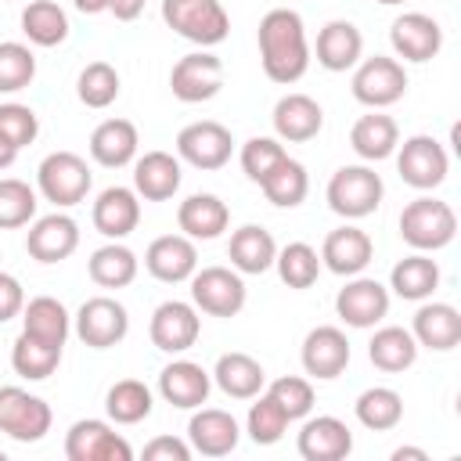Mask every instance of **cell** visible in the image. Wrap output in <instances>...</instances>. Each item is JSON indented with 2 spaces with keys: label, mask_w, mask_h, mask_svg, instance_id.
<instances>
[{
  "label": "cell",
  "mask_w": 461,
  "mask_h": 461,
  "mask_svg": "<svg viewBox=\"0 0 461 461\" xmlns=\"http://www.w3.org/2000/svg\"><path fill=\"white\" fill-rule=\"evenodd\" d=\"M259 61L267 79L274 83H295L310 68V43L303 14L292 7H274L259 18Z\"/></svg>",
  "instance_id": "1"
},
{
  "label": "cell",
  "mask_w": 461,
  "mask_h": 461,
  "mask_svg": "<svg viewBox=\"0 0 461 461\" xmlns=\"http://www.w3.org/2000/svg\"><path fill=\"white\" fill-rule=\"evenodd\" d=\"M457 234V216L447 202L439 198H414L403 205L400 212V238L418 249V252H436V249H447Z\"/></svg>",
  "instance_id": "2"
},
{
  "label": "cell",
  "mask_w": 461,
  "mask_h": 461,
  "mask_svg": "<svg viewBox=\"0 0 461 461\" xmlns=\"http://www.w3.org/2000/svg\"><path fill=\"white\" fill-rule=\"evenodd\" d=\"M162 18L176 36L198 47L223 43L230 29V18L220 0H162Z\"/></svg>",
  "instance_id": "3"
},
{
  "label": "cell",
  "mask_w": 461,
  "mask_h": 461,
  "mask_svg": "<svg viewBox=\"0 0 461 461\" xmlns=\"http://www.w3.org/2000/svg\"><path fill=\"white\" fill-rule=\"evenodd\" d=\"M382 194H385L382 176L371 166H342L328 180V205L346 220L371 216L382 205Z\"/></svg>",
  "instance_id": "4"
},
{
  "label": "cell",
  "mask_w": 461,
  "mask_h": 461,
  "mask_svg": "<svg viewBox=\"0 0 461 461\" xmlns=\"http://www.w3.org/2000/svg\"><path fill=\"white\" fill-rule=\"evenodd\" d=\"M36 184H40V194L47 202L68 209V205H79L86 198L94 176H90L86 158H79L76 151H50L36 169Z\"/></svg>",
  "instance_id": "5"
},
{
  "label": "cell",
  "mask_w": 461,
  "mask_h": 461,
  "mask_svg": "<svg viewBox=\"0 0 461 461\" xmlns=\"http://www.w3.org/2000/svg\"><path fill=\"white\" fill-rule=\"evenodd\" d=\"M191 303L209 317H234L245 306V281L227 267H202L191 274Z\"/></svg>",
  "instance_id": "6"
},
{
  "label": "cell",
  "mask_w": 461,
  "mask_h": 461,
  "mask_svg": "<svg viewBox=\"0 0 461 461\" xmlns=\"http://www.w3.org/2000/svg\"><path fill=\"white\" fill-rule=\"evenodd\" d=\"M50 407L47 400L18 389V385H0V432H7L18 443H36L50 432Z\"/></svg>",
  "instance_id": "7"
},
{
  "label": "cell",
  "mask_w": 461,
  "mask_h": 461,
  "mask_svg": "<svg viewBox=\"0 0 461 461\" xmlns=\"http://www.w3.org/2000/svg\"><path fill=\"white\" fill-rule=\"evenodd\" d=\"M407 94V72L396 58H364L353 72V97L367 108H389Z\"/></svg>",
  "instance_id": "8"
},
{
  "label": "cell",
  "mask_w": 461,
  "mask_h": 461,
  "mask_svg": "<svg viewBox=\"0 0 461 461\" xmlns=\"http://www.w3.org/2000/svg\"><path fill=\"white\" fill-rule=\"evenodd\" d=\"M400 155H396V169L403 176V184L418 187V191H432L447 180V169H450V158L443 151V144L436 137H407L403 144H396Z\"/></svg>",
  "instance_id": "9"
},
{
  "label": "cell",
  "mask_w": 461,
  "mask_h": 461,
  "mask_svg": "<svg viewBox=\"0 0 461 461\" xmlns=\"http://www.w3.org/2000/svg\"><path fill=\"white\" fill-rule=\"evenodd\" d=\"M126 331H130L126 306L119 299H112V295H94L76 313V335L90 349H108V346L122 342Z\"/></svg>",
  "instance_id": "10"
},
{
  "label": "cell",
  "mask_w": 461,
  "mask_h": 461,
  "mask_svg": "<svg viewBox=\"0 0 461 461\" xmlns=\"http://www.w3.org/2000/svg\"><path fill=\"white\" fill-rule=\"evenodd\" d=\"M68 461H130L133 447L101 418H83L65 436Z\"/></svg>",
  "instance_id": "11"
},
{
  "label": "cell",
  "mask_w": 461,
  "mask_h": 461,
  "mask_svg": "<svg viewBox=\"0 0 461 461\" xmlns=\"http://www.w3.org/2000/svg\"><path fill=\"white\" fill-rule=\"evenodd\" d=\"M169 86H173V97L184 101V104L209 101L223 86V61L216 54H209V50L184 54L169 72Z\"/></svg>",
  "instance_id": "12"
},
{
  "label": "cell",
  "mask_w": 461,
  "mask_h": 461,
  "mask_svg": "<svg viewBox=\"0 0 461 461\" xmlns=\"http://www.w3.org/2000/svg\"><path fill=\"white\" fill-rule=\"evenodd\" d=\"M230 151H234L230 130L212 122V119L191 122L176 133V155L184 162H191L194 169H220L230 162Z\"/></svg>",
  "instance_id": "13"
},
{
  "label": "cell",
  "mask_w": 461,
  "mask_h": 461,
  "mask_svg": "<svg viewBox=\"0 0 461 461\" xmlns=\"http://www.w3.org/2000/svg\"><path fill=\"white\" fill-rule=\"evenodd\" d=\"M198 331H202L198 310L191 303H180V299H166L162 306H155L151 324H148V335H151L155 349H162V353L191 349L198 342Z\"/></svg>",
  "instance_id": "14"
},
{
  "label": "cell",
  "mask_w": 461,
  "mask_h": 461,
  "mask_svg": "<svg viewBox=\"0 0 461 461\" xmlns=\"http://www.w3.org/2000/svg\"><path fill=\"white\" fill-rule=\"evenodd\" d=\"M335 310L349 328H375L385 313H389V288L375 277H357L339 288L335 295Z\"/></svg>",
  "instance_id": "15"
},
{
  "label": "cell",
  "mask_w": 461,
  "mask_h": 461,
  "mask_svg": "<svg viewBox=\"0 0 461 461\" xmlns=\"http://www.w3.org/2000/svg\"><path fill=\"white\" fill-rule=\"evenodd\" d=\"M79 249V227L65 212L40 216L25 234V252L36 263H61Z\"/></svg>",
  "instance_id": "16"
},
{
  "label": "cell",
  "mask_w": 461,
  "mask_h": 461,
  "mask_svg": "<svg viewBox=\"0 0 461 461\" xmlns=\"http://www.w3.org/2000/svg\"><path fill=\"white\" fill-rule=\"evenodd\" d=\"M389 40H393V50L403 58V61H432L443 47V29L436 18L421 14V11H407L393 22L389 29Z\"/></svg>",
  "instance_id": "17"
},
{
  "label": "cell",
  "mask_w": 461,
  "mask_h": 461,
  "mask_svg": "<svg viewBox=\"0 0 461 461\" xmlns=\"http://www.w3.org/2000/svg\"><path fill=\"white\" fill-rule=\"evenodd\" d=\"M144 267L151 277L176 285V281H191V274L198 270V249L187 234H162L148 245L144 252Z\"/></svg>",
  "instance_id": "18"
},
{
  "label": "cell",
  "mask_w": 461,
  "mask_h": 461,
  "mask_svg": "<svg viewBox=\"0 0 461 461\" xmlns=\"http://www.w3.org/2000/svg\"><path fill=\"white\" fill-rule=\"evenodd\" d=\"M303 367L310 378H339L349 364V339L335 324H321L303 339Z\"/></svg>",
  "instance_id": "19"
},
{
  "label": "cell",
  "mask_w": 461,
  "mask_h": 461,
  "mask_svg": "<svg viewBox=\"0 0 461 461\" xmlns=\"http://www.w3.org/2000/svg\"><path fill=\"white\" fill-rule=\"evenodd\" d=\"M209 371L194 360H173L158 371V393L166 403L180 407V411H191V407H202L209 400Z\"/></svg>",
  "instance_id": "20"
},
{
  "label": "cell",
  "mask_w": 461,
  "mask_h": 461,
  "mask_svg": "<svg viewBox=\"0 0 461 461\" xmlns=\"http://www.w3.org/2000/svg\"><path fill=\"white\" fill-rule=\"evenodd\" d=\"M137 198L140 194L130 191V187H104L97 194V202H94V212H90L97 234H104L112 241L133 234L137 223H140V202Z\"/></svg>",
  "instance_id": "21"
},
{
  "label": "cell",
  "mask_w": 461,
  "mask_h": 461,
  "mask_svg": "<svg viewBox=\"0 0 461 461\" xmlns=\"http://www.w3.org/2000/svg\"><path fill=\"white\" fill-rule=\"evenodd\" d=\"M371 256H375V245H371L367 230L349 227V223L339 227V230H331V234L324 238V245H321V263H324L331 274H339V277L360 274V270L371 263Z\"/></svg>",
  "instance_id": "22"
},
{
  "label": "cell",
  "mask_w": 461,
  "mask_h": 461,
  "mask_svg": "<svg viewBox=\"0 0 461 461\" xmlns=\"http://www.w3.org/2000/svg\"><path fill=\"white\" fill-rule=\"evenodd\" d=\"M187 439H191V450H198L205 457H223L238 447L241 429H238L234 414H227L220 407H202L187 421Z\"/></svg>",
  "instance_id": "23"
},
{
  "label": "cell",
  "mask_w": 461,
  "mask_h": 461,
  "mask_svg": "<svg viewBox=\"0 0 461 461\" xmlns=\"http://www.w3.org/2000/svg\"><path fill=\"white\" fill-rule=\"evenodd\" d=\"M353 450V432L331 414H317L299 429V454L306 461H342Z\"/></svg>",
  "instance_id": "24"
},
{
  "label": "cell",
  "mask_w": 461,
  "mask_h": 461,
  "mask_svg": "<svg viewBox=\"0 0 461 461\" xmlns=\"http://www.w3.org/2000/svg\"><path fill=\"white\" fill-rule=\"evenodd\" d=\"M324 126V112L310 94H285L274 104V133L288 144L313 140Z\"/></svg>",
  "instance_id": "25"
},
{
  "label": "cell",
  "mask_w": 461,
  "mask_h": 461,
  "mask_svg": "<svg viewBox=\"0 0 461 461\" xmlns=\"http://www.w3.org/2000/svg\"><path fill=\"white\" fill-rule=\"evenodd\" d=\"M133 191L148 202H166L180 191V158L169 151H144L133 162Z\"/></svg>",
  "instance_id": "26"
},
{
  "label": "cell",
  "mask_w": 461,
  "mask_h": 461,
  "mask_svg": "<svg viewBox=\"0 0 461 461\" xmlns=\"http://www.w3.org/2000/svg\"><path fill=\"white\" fill-rule=\"evenodd\" d=\"M414 342L436 353H447L461 342V313L450 303H425L414 313V328H411Z\"/></svg>",
  "instance_id": "27"
},
{
  "label": "cell",
  "mask_w": 461,
  "mask_h": 461,
  "mask_svg": "<svg viewBox=\"0 0 461 461\" xmlns=\"http://www.w3.org/2000/svg\"><path fill=\"white\" fill-rule=\"evenodd\" d=\"M364 54V36L353 22H328L321 32H317V65H324L328 72H346L360 61Z\"/></svg>",
  "instance_id": "28"
},
{
  "label": "cell",
  "mask_w": 461,
  "mask_h": 461,
  "mask_svg": "<svg viewBox=\"0 0 461 461\" xmlns=\"http://www.w3.org/2000/svg\"><path fill=\"white\" fill-rule=\"evenodd\" d=\"M176 223L191 241H212L227 230L230 223V209L216 198V194H191L180 202L176 209Z\"/></svg>",
  "instance_id": "29"
},
{
  "label": "cell",
  "mask_w": 461,
  "mask_h": 461,
  "mask_svg": "<svg viewBox=\"0 0 461 461\" xmlns=\"http://www.w3.org/2000/svg\"><path fill=\"white\" fill-rule=\"evenodd\" d=\"M137 126L130 119H104L94 133H90V155L97 166H108V169H119L126 162L137 158Z\"/></svg>",
  "instance_id": "30"
},
{
  "label": "cell",
  "mask_w": 461,
  "mask_h": 461,
  "mask_svg": "<svg viewBox=\"0 0 461 461\" xmlns=\"http://www.w3.org/2000/svg\"><path fill=\"white\" fill-rule=\"evenodd\" d=\"M212 382L230 396V400H252L259 396L263 382H267V371L256 357L249 353H223L212 367Z\"/></svg>",
  "instance_id": "31"
},
{
  "label": "cell",
  "mask_w": 461,
  "mask_h": 461,
  "mask_svg": "<svg viewBox=\"0 0 461 461\" xmlns=\"http://www.w3.org/2000/svg\"><path fill=\"white\" fill-rule=\"evenodd\" d=\"M227 256H230V267L238 274H263L274 267V256H277V245L270 238V230L256 227V223H245L230 234V245H227Z\"/></svg>",
  "instance_id": "32"
},
{
  "label": "cell",
  "mask_w": 461,
  "mask_h": 461,
  "mask_svg": "<svg viewBox=\"0 0 461 461\" xmlns=\"http://www.w3.org/2000/svg\"><path fill=\"white\" fill-rule=\"evenodd\" d=\"M349 144H353V151H357L360 158L382 162V158H389V155L396 151V144H400V126H396L389 115H382V112L360 115V119L353 122V130H349Z\"/></svg>",
  "instance_id": "33"
},
{
  "label": "cell",
  "mask_w": 461,
  "mask_h": 461,
  "mask_svg": "<svg viewBox=\"0 0 461 461\" xmlns=\"http://www.w3.org/2000/svg\"><path fill=\"white\" fill-rule=\"evenodd\" d=\"M68 328H72V317L54 295H36L22 306V331H29L50 346H65Z\"/></svg>",
  "instance_id": "34"
},
{
  "label": "cell",
  "mask_w": 461,
  "mask_h": 461,
  "mask_svg": "<svg viewBox=\"0 0 461 461\" xmlns=\"http://www.w3.org/2000/svg\"><path fill=\"white\" fill-rule=\"evenodd\" d=\"M367 357H371V364H375L378 371L396 375V371H407V367L418 360V342H414V335H411L407 328L385 324V328H378L375 339L367 342Z\"/></svg>",
  "instance_id": "35"
},
{
  "label": "cell",
  "mask_w": 461,
  "mask_h": 461,
  "mask_svg": "<svg viewBox=\"0 0 461 461\" xmlns=\"http://www.w3.org/2000/svg\"><path fill=\"white\" fill-rule=\"evenodd\" d=\"M389 285L400 299H411V303H421L429 299L436 288H439V267L436 259H429L425 252H414L407 259H400L389 274Z\"/></svg>",
  "instance_id": "36"
},
{
  "label": "cell",
  "mask_w": 461,
  "mask_h": 461,
  "mask_svg": "<svg viewBox=\"0 0 461 461\" xmlns=\"http://www.w3.org/2000/svg\"><path fill=\"white\" fill-rule=\"evenodd\" d=\"M58 364H61V346H50L29 331H22L11 346V367H14V375H22L29 382L50 378L58 371Z\"/></svg>",
  "instance_id": "37"
},
{
  "label": "cell",
  "mask_w": 461,
  "mask_h": 461,
  "mask_svg": "<svg viewBox=\"0 0 461 461\" xmlns=\"http://www.w3.org/2000/svg\"><path fill=\"white\" fill-rule=\"evenodd\" d=\"M137 267H140V259L133 256V249H126V245H119V241L101 245V249L90 256V263H86L90 281L101 285V288H126V285H133Z\"/></svg>",
  "instance_id": "38"
},
{
  "label": "cell",
  "mask_w": 461,
  "mask_h": 461,
  "mask_svg": "<svg viewBox=\"0 0 461 461\" xmlns=\"http://www.w3.org/2000/svg\"><path fill=\"white\" fill-rule=\"evenodd\" d=\"M259 187H263L267 202H274L277 209H295V205L306 198V191H310V176H306V166H303V162H295V158L285 155V158L259 180Z\"/></svg>",
  "instance_id": "39"
},
{
  "label": "cell",
  "mask_w": 461,
  "mask_h": 461,
  "mask_svg": "<svg viewBox=\"0 0 461 461\" xmlns=\"http://www.w3.org/2000/svg\"><path fill=\"white\" fill-rule=\"evenodd\" d=\"M22 32L36 47H58L68 36V14L54 0H32L22 11Z\"/></svg>",
  "instance_id": "40"
},
{
  "label": "cell",
  "mask_w": 461,
  "mask_h": 461,
  "mask_svg": "<svg viewBox=\"0 0 461 461\" xmlns=\"http://www.w3.org/2000/svg\"><path fill=\"white\" fill-rule=\"evenodd\" d=\"M357 421L364 425V429H371V432H389V429H396L400 425V418H403V400H400V393L396 389H389V385H375V389H364L360 396H357Z\"/></svg>",
  "instance_id": "41"
},
{
  "label": "cell",
  "mask_w": 461,
  "mask_h": 461,
  "mask_svg": "<svg viewBox=\"0 0 461 461\" xmlns=\"http://www.w3.org/2000/svg\"><path fill=\"white\" fill-rule=\"evenodd\" d=\"M104 411L115 425H137L151 414V389L137 378H122L108 389L104 396Z\"/></svg>",
  "instance_id": "42"
},
{
  "label": "cell",
  "mask_w": 461,
  "mask_h": 461,
  "mask_svg": "<svg viewBox=\"0 0 461 461\" xmlns=\"http://www.w3.org/2000/svg\"><path fill=\"white\" fill-rule=\"evenodd\" d=\"M274 263H277V274H281V281L288 288H310L317 281V274H321V256L306 241H288L274 256Z\"/></svg>",
  "instance_id": "43"
},
{
  "label": "cell",
  "mask_w": 461,
  "mask_h": 461,
  "mask_svg": "<svg viewBox=\"0 0 461 461\" xmlns=\"http://www.w3.org/2000/svg\"><path fill=\"white\" fill-rule=\"evenodd\" d=\"M76 94L86 108H108L119 97V72L108 61H90L76 79Z\"/></svg>",
  "instance_id": "44"
},
{
  "label": "cell",
  "mask_w": 461,
  "mask_h": 461,
  "mask_svg": "<svg viewBox=\"0 0 461 461\" xmlns=\"http://www.w3.org/2000/svg\"><path fill=\"white\" fill-rule=\"evenodd\" d=\"M32 216H36V191L18 176H4L0 180V230L25 227Z\"/></svg>",
  "instance_id": "45"
},
{
  "label": "cell",
  "mask_w": 461,
  "mask_h": 461,
  "mask_svg": "<svg viewBox=\"0 0 461 461\" xmlns=\"http://www.w3.org/2000/svg\"><path fill=\"white\" fill-rule=\"evenodd\" d=\"M36 79V58L25 43H0V94H18Z\"/></svg>",
  "instance_id": "46"
},
{
  "label": "cell",
  "mask_w": 461,
  "mask_h": 461,
  "mask_svg": "<svg viewBox=\"0 0 461 461\" xmlns=\"http://www.w3.org/2000/svg\"><path fill=\"white\" fill-rule=\"evenodd\" d=\"M256 400V396H252ZM245 429H249V439L252 443H259V447H270V443H277L281 436H285V429H288V414L263 393L252 407H249V418H245Z\"/></svg>",
  "instance_id": "47"
},
{
  "label": "cell",
  "mask_w": 461,
  "mask_h": 461,
  "mask_svg": "<svg viewBox=\"0 0 461 461\" xmlns=\"http://www.w3.org/2000/svg\"><path fill=\"white\" fill-rule=\"evenodd\" d=\"M267 396L288 414V421L306 418V414L313 411V385H310L306 378H299V375H281V378H274L270 389H267Z\"/></svg>",
  "instance_id": "48"
},
{
  "label": "cell",
  "mask_w": 461,
  "mask_h": 461,
  "mask_svg": "<svg viewBox=\"0 0 461 461\" xmlns=\"http://www.w3.org/2000/svg\"><path fill=\"white\" fill-rule=\"evenodd\" d=\"M285 155H288V151H285L274 137H252V140L241 144V169H245L249 180L259 184V180H263Z\"/></svg>",
  "instance_id": "49"
},
{
  "label": "cell",
  "mask_w": 461,
  "mask_h": 461,
  "mask_svg": "<svg viewBox=\"0 0 461 461\" xmlns=\"http://www.w3.org/2000/svg\"><path fill=\"white\" fill-rule=\"evenodd\" d=\"M0 133L22 151L25 144H32L36 140V133H40V119H36V112L29 108V104H0Z\"/></svg>",
  "instance_id": "50"
},
{
  "label": "cell",
  "mask_w": 461,
  "mask_h": 461,
  "mask_svg": "<svg viewBox=\"0 0 461 461\" xmlns=\"http://www.w3.org/2000/svg\"><path fill=\"white\" fill-rule=\"evenodd\" d=\"M144 457L148 461H187L191 447L176 436H155L151 443H144Z\"/></svg>",
  "instance_id": "51"
},
{
  "label": "cell",
  "mask_w": 461,
  "mask_h": 461,
  "mask_svg": "<svg viewBox=\"0 0 461 461\" xmlns=\"http://www.w3.org/2000/svg\"><path fill=\"white\" fill-rule=\"evenodd\" d=\"M25 306V292H22V281L14 274H4L0 270V324L18 317Z\"/></svg>",
  "instance_id": "52"
},
{
  "label": "cell",
  "mask_w": 461,
  "mask_h": 461,
  "mask_svg": "<svg viewBox=\"0 0 461 461\" xmlns=\"http://www.w3.org/2000/svg\"><path fill=\"white\" fill-rule=\"evenodd\" d=\"M108 11H112L119 22H133V18L144 11V0H108Z\"/></svg>",
  "instance_id": "53"
},
{
  "label": "cell",
  "mask_w": 461,
  "mask_h": 461,
  "mask_svg": "<svg viewBox=\"0 0 461 461\" xmlns=\"http://www.w3.org/2000/svg\"><path fill=\"white\" fill-rule=\"evenodd\" d=\"M14 158H18V148H14V144H11V140L0 133V169H7Z\"/></svg>",
  "instance_id": "54"
},
{
  "label": "cell",
  "mask_w": 461,
  "mask_h": 461,
  "mask_svg": "<svg viewBox=\"0 0 461 461\" xmlns=\"http://www.w3.org/2000/svg\"><path fill=\"white\" fill-rule=\"evenodd\" d=\"M76 4V11H83V14H101V11H108V0H72Z\"/></svg>",
  "instance_id": "55"
},
{
  "label": "cell",
  "mask_w": 461,
  "mask_h": 461,
  "mask_svg": "<svg viewBox=\"0 0 461 461\" xmlns=\"http://www.w3.org/2000/svg\"><path fill=\"white\" fill-rule=\"evenodd\" d=\"M403 457H418V461H425V450H418V447H400V450H393V461H403Z\"/></svg>",
  "instance_id": "56"
},
{
  "label": "cell",
  "mask_w": 461,
  "mask_h": 461,
  "mask_svg": "<svg viewBox=\"0 0 461 461\" xmlns=\"http://www.w3.org/2000/svg\"><path fill=\"white\" fill-rule=\"evenodd\" d=\"M378 4H403V0H378Z\"/></svg>",
  "instance_id": "57"
}]
</instances>
